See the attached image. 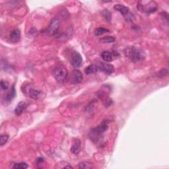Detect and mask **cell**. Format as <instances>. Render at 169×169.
Masks as SVG:
<instances>
[{
	"label": "cell",
	"mask_w": 169,
	"mask_h": 169,
	"mask_svg": "<svg viewBox=\"0 0 169 169\" xmlns=\"http://www.w3.org/2000/svg\"><path fill=\"white\" fill-rule=\"evenodd\" d=\"M28 167V165L26 162H17L14 164L13 168L15 169H25Z\"/></svg>",
	"instance_id": "cell-22"
},
{
	"label": "cell",
	"mask_w": 169,
	"mask_h": 169,
	"mask_svg": "<svg viewBox=\"0 0 169 169\" xmlns=\"http://www.w3.org/2000/svg\"><path fill=\"white\" fill-rule=\"evenodd\" d=\"M70 63L74 68H79L82 65L83 58L81 54L76 51L71 54L70 58Z\"/></svg>",
	"instance_id": "cell-7"
},
{
	"label": "cell",
	"mask_w": 169,
	"mask_h": 169,
	"mask_svg": "<svg viewBox=\"0 0 169 169\" xmlns=\"http://www.w3.org/2000/svg\"><path fill=\"white\" fill-rule=\"evenodd\" d=\"M81 140H79V139H75L73 145H72V146L71 147V152L75 155H77L81 151Z\"/></svg>",
	"instance_id": "cell-12"
},
{
	"label": "cell",
	"mask_w": 169,
	"mask_h": 169,
	"mask_svg": "<svg viewBox=\"0 0 169 169\" xmlns=\"http://www.w3.org/2000/svg\"><path fill=\"white\" fill-rule=\"evenodd\" d=\"M1 89L2 90H7L9 88V83L6 81H1Z\"/></svg>",
	"instance_id": "cell-24"
},
{
	"label": "cell",
	"mask_w": 169,
	"mask_h": 169,
	"mask_svg": "<svg viewBox=\"0 0 169 169\" xmlns=\"http://www.w3.org/2000/svg\"><path fill=\"white\" fill-rule=\"evenodd\" d=\"M60 27V21L57 17H54L51 20L49 27L48 28L46 33L50 37H52L58 33Z\"/></svg>",
	"instance_id": "cell-5"
},
{
	"label": "cell",
	"mask_w": 169,
	"mask_h": 169,
	"mask_svg": "<svg viewBox=\"0 0 169 169\" xmlns=\"http://www.w3.org/2000/svg\"><path fill=\"white\" fill-rule=\"evenodd\" d=\"M99 71L98 66L96 65H90L85 68L84 70V73L86 75H90V74H96V72Z\"/></svg>",
	"instance_id": "cell-16"
},
{
	"label": "cell",
	"mask_w": 169,
	"mask_h": 169,
	"mask_svg": "<svg viewBox=\"0 0 169 169\" xmlns=\"http://www.w3.org/2000/svg\"><path fill=\"white\" fill-rule=\"evenodd\" d=\"M116 40V38L114 37H110V36H106L100 39V41L102 43H112Z\"/></svg>",
	"instance_id": "cell-19"
},
{
	"label": "cell",
	"mask_w": 169,
	"mask_h": 169,
	"mask_svg": "<svg viewBox=\"0 0 169 169\" xmlns=\"http://www.w3.org/2000/svg\"><path fill=\"white\" fill-rule=\"evenodd\" d=\"M167 69H162L160 72H159V75H158V77H165V76H166V75H167V74H168V71L167 72H165V71H166Z\"/></svg>",
	"instance_id": "cell-25"
},
{
	"label": "cell",
	"mask_w": 169,
	"mask_h": 169,
	"mask_svg": "<svg viewBox=\"0 0 169 169\" xmlns=\"http://www.w3.org/2000/svg\"><path fill=\"white\" fill-rule=\"evenodd\" d=\"M137 8L142 13L151 14L157 10L158 6L154 1H140L137 3Z\"/></svg>",
	"instance_id": "cell-2"
},
{
	"label": "cell",
	"mask_w": 169,
	"mask_h": 169,
	"mask_svg": "<svg viewBox=\"0 0 169 169\" xmlns=\"http://www.w3.org/2000/svg\"><path fill=\"white\" fill-rule=\"evenodd\" d=\"M83 81V74L81 71L79 69H74L72 71V72L69 76V82L71 84H76L81 83Z\"/></svg>",
	"instance_id": "cell-8"
},
{
	"label": "cell",
	"mask_w": 169,
	"mask_h": 169,
	"mask_svg": "<svg viewBox=\"0 0 169 169\" xmlns=\"http://www.w3.org/2000/svg\"><path fill=\"white\" fill-rule=\"evenodd\" d=\"M68 73L66 68L62 65H58L53 71V76L58 82H63L66 79Z\"/></svg>",
	"instance_id": "cell-4"
},
{
	"label": "cell",
	"mask_w": 169,
	"mask_h": 169,
	"mask_svg": "<svg viewBox=\"0 0 169 169\" xmlns=\"http://www.w3.org/2000/svg\"><path fill=\"white\" fill-rule=\"evenodd\" d=\"M9 140V135L8 134H3L0 137V146H3L5 145Z\"/></svg>",
	"instance_id": "cell-23"
},
{
	"label": "cell",
	"mask_w": 169,
	"mask_h": 169,
	"mask_svg": "<svg viewBox=\"0 0 169 169\" xmlns=\"http://www.w3.org/2000/svg\"><path fill=\"white\" fill-rule=\"evenodd\" d=\"M125 56L134 63L142 61L146 56L145 52L140 48L136 46L127 48L125 50Z\"/></svg>",
	"instance_id": "cell-1"
},
{
	"label": "cell",
	"mask_w": 169,
	"mask_h": 169,
	"mask_svg": "<svg viewBox=\"0 0 169 169\" xmlns=\"http://www.w3.org/2000/svg\"><path fill=\"white\" fill-rule=\"evenodd\" d=\"M55 168H58V169H62V168H73L69 163L66 162H60L59 163L56 164L55 166Z\"/></svg>",
	"instance_id": "cell-20"
},
{
	"label": "cell",
	"mask_w": 169,
	"mask_h": 169,
	"mask_svg": "<svg viewBox=\"0 0 169 169\" xmlns=\"http://www.w3.org/2000/svg\"><path fill=\"white\" fill-rule=\"evenodd\" d=\"M21 40V31L19 29L16 28L12 31L9 34V41L12 43H18Z\"/></svg>",
	"instance_id": "cell-10"
},
{
	"label": "cell",
	"mask_w": 169,
	"mask_h": 169,
	"mask_svg": "<svg viewBox=\"0 0 169 169\" xmlns=\"http://www.w3.org/2000/svg\"><path fill=\"white\" fill-rule=\"evenodd\" d=\"M102 15L103 16L104 19L108 23H110L112 21V14L108 9H104L102 11Z\"/></svg>",
	"instance_id": "cell-17"
},
{
	"label": "cell",
	"mask_w": 169,
	"mask_h": 169,
	"mask_svg": "<svg viewBox=\"0 0 169 169\" xmlns=\"http://www.w3.org/2000/svg\"><path fill=\"white\" fill-rule=\"evenodd\" d=\"M16 95V90L15 87V84H13L10 89L8 90L2 99V102L4 105H9L12 100H13Z\"/></svg>",
	"instance_id": "cell-6"
},
{
	"label": "cell",
	"mask_w": 169,
	"mask_h": 169,
	"mask_svg": "<svg viewBox=\"0 0 169 169\" xmlns=\"http://www.w3.org/2000/svg\"><path fill=\"white\" fill-rule=\"evenodd\" d=\"M97 66L99 70L103 72L104 74L106 75H112L114 71V67L112 64H110L100 62Z\"/></svg>",
	"instance_id": "cell-9"
},
{
	"label": "cell",
	"mask_w": 169,
	"mask_h": 169,
	"mask_svg": "<svg viewBox=\"0 0 169 169\" xmlns=\"http://www.w3.org/2000/svg\"><path fill=\"white\" fill-rule=\"evenodd\" d=\"M110 31L107 28H103V27H99L95 29V34L96 36H101L102 34H104L105 33H107L109 32Z\"/></svg>",
	"instance_id": "cell-18"
},
{
	"label": "cell",
	"mask_w": 169,
	"mask_h": 169,
	"mask_svg": "<svg viewBox=\"0 0 169 169\" xmlns=\"http://www.w3.org/2000/svg\"><path fill=\"white\" fill-rule=\"evenodd\" d=\"M26 90H23V91H25V90H26V94H28L29 96L31 97V99H38L40 98V96H41V92L39 91V90H35L34 89H32L31 87H26L25 89Z\"/></svg>",
	"instance_id": "cell-11"
},
{
	"label": "cell",
	"mask_w": 169,
	"mask_h": 169,
	"mask_svg": "<svg viewBox=\"0 0 169 169\" xmlns=\"http://www.w3.org/2000/svg\"><path fill=\"white\" fill-rule=\"evenodd\" d=\"M101 57L102 59L106 62H111L113 60L112 53L109 51H104L101 53Z\"/></svg>",
	"instance_id": "cell-15"
},
{
	"label": "cell",
	"mask_w": 169,
	"mask_h": 169,
	"mask_svg": "<svg viewBox=\"0 0 169 169\" xmlns=\"http://www.w3.org/2000/svg\"><path fill=\"white\" fill-rule=\"evenodd\" d=\"M114 9L116 11H118L119 13H121L123 16L128 15L129 13V8L126 6L122 4H116L114 6Z\"/></svg>",
	"instance_id": "cell-14"
},
{
	"label": "cell",
	"mask_w": 169,
	"mask_h": 169,
	"mask_svg": "<svg viewBox=\"0 0 169 169\" xmlns=\"http://www.w3.org/2000/svg\"><path fill=\"white\" fill-rule=\"evenodd\" d=\"M108 122L107 121L102 122V123L96 127L95 128H93L90 131V138L93 141H97L99 140V137L102 135L105 131H106L108 128Z\"/></svg>",
	"instance_id": "cell-3"
},
{
	"label": "cell",
	"mask_w": 169,
	"mask_h": 169,
	"mask_svg": "<svg viewBox=\"0 0 169 169\" xmlns=\"http://www.w3.org/2000/svg\"><path fill=\"white\" fill-rule=\"evenodd\" d=\"M27 108V104L26 103V102L24 101H21L18 103V105H17V107L15 108L14 113L16 114V115L19 116Z\"/></svg>",
	"instance_id": "cell-13"
},
{
	"label": "cell",
	"mask_w": 169,
	"mask_h": 169,
	"mask_svg": "<svg viewBox=\"0 0 169 169\" xmlns=\"http://www.w3.org/2000/svg\"><path fill=\"white\" fill-rule=\"evenodd\" d=\"M78 168H81V169H85V168H93V165L91 163H90L89 162L84 161V162H81L80 163H79L77 166Z\"/></svg>",
	"instance_id": "cell-21"
}]
</instances>
